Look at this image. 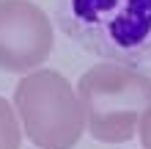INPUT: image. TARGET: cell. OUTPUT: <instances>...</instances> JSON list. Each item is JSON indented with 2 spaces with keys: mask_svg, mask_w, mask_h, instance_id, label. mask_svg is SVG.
<instances>
[{
  "mask_svg": "<svg viewBox=\"0 0 151 149\" xmlns=\"http://www.w3.org/2000/svg\"><path fill=\"white\" fill-rule=\"evenodd\" d=\"M58 25L107 64L151 72V0H58Z\"/></svg>",
  "mask_w": 151,
  "mask_h": 149,
  "instance_id": "cell-1",
  "label": "cell"
},
{
  "mask_svg": "<svg viewBox=\"0 0 151 149\" xmlns=\"http://www.w3.org/2000/svg\"><path fill=\"white\" fill-rule=\"evenodd\" d=\"M52 50L50 17L28 0H0V69L28 72Z\"/></svg>",
  "mask_w": 151,
  "mask_h": 149,
  "instance_id": "cell-4",
  "label": "cell"
},
{
  "mask_svg": "<svg viewBox=\"0 0 151 149\" xmlns=\"http://www.w3.org/2000/svg\"><path fill=\"white\" fill-rule=\"evenodd\" d=\"M25 135L41 149H72L85 127L83 105L72 83L52 69L25 75L14 91Z\"/></svg>",
  "mask_w": 151,
  "mask_h": 149,
  "instance_id": "cell-3",
  "label": "cell"
},
{
  "mask_svg": "<svg viewBox=\"0 0 151 149\" xmlns=\"http://www.w3.org/2000/svg\"><path fill=\"white\" fill-rule=\"evenodd\" d=\"M22 133L17 124V113L11 110V102L0 97V149H19Z\"/></svg>",
  "mask_w": 151,
  "mask_h": 149,
  "instance_id": "cell-5",
  "label": "cell"
},
{
  "mask_svg": "<svg viewBox=\"0 0 151 149\" xmlns=\"http://www.w3.org/2000/svg\"><path fill=\"white\" fill-rule=\"evenodd\" d=\"M77 100L96 141L124 144L151 105V77L121 64H99L80 77Z\"/></svg>",
  "mask_w": 151,
  "mask_h": 149,
  "instance_id": "cell-2",
  "label": "cell"
},
{
  "mask_svg": "<svg viewBox=\"0 0 151 149\" xmlns=\"http://www.w3.org/2000/svg\"><path fill=\"white\" fill-rule=\"evenodd\" d=\"M140 141H143V149H151V105L146 108V113L140 116Z\"/></svg>",
  "mask_w": 151,
  "mask_h": 149,
  "instance_id": "cell-6",
  "label": "cell"
}]
</instances>
